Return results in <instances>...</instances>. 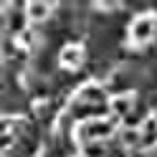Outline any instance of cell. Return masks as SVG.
Wrapping results in <instances>:
<instances>
[{
  "instance_id": "8",
  "label": "cell",
  "mask_w": 157,
  "mask_h": 157,
  "mask_svg": "<svg viewBox=\"0 0 157 157\" xmlns=\"http://www.w3.org/2000/svg\"><path fill=\"white\" fill-rule=\"evenodd\" d=\"M119 142L124 147H129V150L140 147L142 144V129H140V127H124V129L119 132Z\"/></svg>"
},
{
  "instance_id": "5",
  "label": "cell",
  "mask_w": 157,
  "mask_h": 157,
  "mask_svg": "<svg viewBox=\"0 0 157 157\" xmlns=\"http://www.w3.org/2000/svg\"><path fill=\"white\" fill-rule=\"evenodd\" d=\"M104 99H106V94H104L101 86H96V84H86V86H81L78 94H76V101H78V104H86V106L101 104Z\"/></svg>"
},
{
  "instance_id": "4",
  "label": "cell",
  "mask_w": 157,
  "mask_h": 157,
  "mask_svg": "<svg viewBox=\"0 0 157 157\" xmlns=\"http://www.w3.org/2000/svg\"><path fill=\"white\" fill-rule=\"evenodd\" d=\"M51 10H53V3H41V0H31L25 3V18L33 23H43L51 18Z\"/></svg>"
},
{
  "instance_id": "7",
  "label": "cell",
  "mask_w": 157,
  "mask_h": 157,
  "mask_svg": "<svg viewBox=\"0 0 157 157\" xmlns=\"http://www.w3.org/2000/svg\"><path fill=\"white\" fill-rule=\"evenodd\" d=\"M140 129H142V144L144 147H157V119L155 117H147Z\"/></svg>"
},
{
  "instance_id": "6",
  "label": "cell",
  "mask_w": 157,
  "mask_h": 157,
  "mask_svg": "<svg viewBox=\"0 0 157 157\" xmlns=\"http://www.w3.org/2000/svg\"><path fill=\"white\" fill-rule=\"evenodd\" d=\"M109 109H112L117 117L132 114V109H134V96H132V94H119V96H114V99L109 101Z\"/></svg>"
},
{
  "instance_id": "9",
  "label": "cell",
  "mask_w": 157,
  "mask_h": 157,
  "mask_svg": "<svg viewBox=\"0 0 157 157\" xmlns=\"http://www.w3.org/2000/svg\"><path fill=\"white\" fill-rule=\"evenodd\" d=\"M109 152H106V147L101 142H94V144H86L81 147V157H106Z\"/></svg>"
},
{
  "instance_id": "2",
  "label": "cell",
  "mask_w": 157,
  "mask_h": 157,
  "mask_svg": "<svg viewBox=\"0 0 157 157\" xmlns=\"http://www.w3.org/2000/svg\"><path fill=\"white\" fill-rule=\"evenodd\" d=\"M155 36H157V15L155 13H144L132 21V25H129V43L132 46H147L155 41Z\"/></svg>"
},
{
  "instance_id": "1",
  "label": "cell",
  "mask_w": 157,
  "mask_h": 157,
  "mask_svg": "<svg viewBox=\"0 0 157 157\" xmlns=\"http://www.w3.org/2000/svg\"><path fill=\"white\" fill-rule=\"evenodd\" d=\"M114 132V122L112 119H84V122H78L76 127V140L81 147L86 144H94V142H104V140H109Z\"/></svg>"
},
{
  "instance_id": "3",
  "label": "cell",
  "mask_w": 157,
  "mask_h": 157,
  "mask_svg": "<svg viewBox=\"0 0 157 157\" xmlns=\"http://www.w3.org/2000/svg\"><path fill=\"white\" fill-rule=\"evenodd\" d=\"M84 48L81 46H76V43H68L61 48V53H58V63H61L63 68H71V71H76L78 66L84 63Z\"/></svg>"
}]
</instances>
